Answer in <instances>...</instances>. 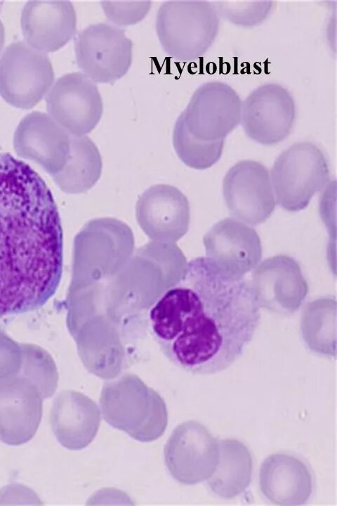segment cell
Masks as SVG:
<instances>
[{"mask_svg":"<svg viewBox=\"0 0 337 506\" xmlns=\"http://www.w3.org/2000/svg\"><path fill=\"white\" fill-rule=\"evenodd\" d=\"M5 39V30L4 26L0 20V52L3 48Z\"/></svg>","mask_w":337,"mask_h":506,"instance_id":"obj_24","label":"cell"},{"mask_svg":"<svg viewBox=\"0 0 337 506\" xmlns=\"http://www.w3.org/2000/svg\"><path fill=\"white\" fill-rule=\"evenodd\" d=\"M51 60L24 41L11 44L0 58V95L10 105L30 109L54 82Z\"/></svg>","mask_w":337,"mask_h":506,"instance_id":"obj_6","label":"cell"},{"mask_svg":"<svg viewBox=\"0 0 337 506\" xmlns=\"http://www.w3.org/2000/svg\"><path fill=\"white\" fill-rule=\"evenodd\" d=\"M102 168V158L93 141L86 135H71L68 160L63 169L52 177L62 191L81 193L95 184Z\"/></svg>","mask_w":337,"mask_h":506,"instance_id":"obj_20","label":"cell"},{"mask_svg":"<svg viewBox=\"0 0 337 506\" xmlns=\"http://www.w3.org/2000/svg\"><path fill=\"white\" fill-rule=\"evenodd\" d=\"M100 409L108 424L141 442L158 439L168 424L165 401L136 377L106 384L100 394Z\"/></svg>","mask_w":337,"mask_h":506,"instance_id":"obj_3","label":"cell"},{"mask_svg":"<svg viewBox=\"0 0 337 506\" xmlns=\"http://www.w3.org/2000/svg\"><path fill=\"white\" fill-rule=\"evenodd\" d=\"M173 145L178 157L187 166L206 169L220 160L224 140L204 141L196 138L187 129L180 114L173 128Z\"/></svg>","mask_w":337,"mask_h":506,"instance_id":"obj_21","label":"cell"},{"mask_svg":"<svg viewBox=\"0 0 337 506\" xmlns=\"http://www.w3.org/2000/svg\"><path fill=\"white\" fill-rule=\"evenodd\" d=\"M101 412L97 403L75 391H65L55 400L52 424L62 445L70 450H80L91 443L97 434Z\"/></svg>","mask_w":337,"mask_h":506,"instance_id":"obj_18","label":"cell"},{"mask_svg":"<svg viewBox=\"0 0 337 506\" xmlns=\"http://www.w3.org/2000/svg\"><path fill=\"white\" fill-rule=\"evenodd\" d=\"M252 467L251 453L242 442L234 439L219 440L218 462L206 480L208 486L218 497L234 498L249 487Z\"/></svg>","mask_w":337,"mask_h":506,"instance_id":"obj_19","label":"cell"},{"mask_svg":"<svg viewBox=\"0 0 337 506\" xmlns=\"http://www.w3.org/2000/svg\"><path fill=\"white\" fill-rule=\"evenodd\" d=\"M260 488L271 502L279 505H300L310 498L313 489L312 474L300 459L286 453H275L263 462L259 474Z\"/></svg>","mask_w":337,"mask_h":506,"instance_id":"obj_16","label":"cell"},{"mask_svg":"<svg viewBox=\"0 0 337 506\" xmlns=\"http://www.w3.org/2000/svg\"><path fill=\"white\" fill-rule=\"evenodd\" d=\"M164 461L172 477L184 485L206 481L218 459V440L200 422L189 420L177 426L164 450Z\"/></svg>","mask_w":337,"mask_h":506,"instance_id":"obj_9","label":"cell"},{"mask_svg":"<svg viewBox=\"0 0 337 506\" xmlns=\"http://www.w3.org/2000/svg\"><path fill=\"white\" fill-rule=\"evenodd\" d=\"M151 4L150 1H100L106 18L120 26L135 25L140 22L148 13Z\"/></svg>","mask_w":337,"mask_h":506,"instance_id":"obj_23","label":"cell"},{"mask_svg":"<svg viewBox=\"0 0 337 506\" xmlns=\"http://www.w3.org/2000/svg\"><path fill=\"white\" fill-rule=\"evenodd\" d=\"M207 257L242 274L260 259L261 247L254 229L232 218L216 223L204 237Z\"/></svg>","mask_w":337,"mask_h":506,"instance_id":"obj_17","label":"cell"},{"mask_svg":"<svg viewBox=\"0 0 337 506\" xmlns=\"http://www.w3.org/2000/svg\"><path fill=\"white\" fill-rule=\"evenodd\" d=\"M77 66L95 83H112L128 71L133 42L117 26L98 22L77 35L74 43Z\"/></svg>","mask_w":337,"mask_h":506,"instance_id":"obj_7","label":"cell"},{"mask_svg":"<svg viewBox=\"0 0 337 506\" xmlns=\"http://www.w3.org/2000/svg\"><path fill=\"white\" fill-rule=\"evenodd\" d=\"M223 193L232 215L250 225L265 221L275 207L269 171L257 161L233 165L224 177Z\"/></svg>","mask_w":337,"mask_h":506,"instance_id":"obj_12","label":"cell"},{"mask_svg":"<svg viewBox=\"0 0 337 506\" xmlns=\"http://www.w3.org/2000/svg\"><path fill=\"white\" fill-rule=\"evenodd\" d=\"M136 216L139 225L150 236L177 239L188 229L190 205L177 188L155 185L139 197Z\"/></svg>","mask_w":337,"mask_h":506,"instance_id":"obj_15","label":"cell"},{"mask_svg":"<svg viewBox=\"0 0 337 506\" xmlns=\"http://www.w3.org/2000/svg\"><path fill=\"white\" fill-rule=\"evenodd\" d=\"M25 43L43 53L54 52L75 34L77 15L70 1H31L21 14Z\"/></svg>","mask_w":337,"mask_h":506,"instance_id":"obj_14","label":"cell"},{"mask_svg":"<svg viewBox=\"0 0 337 506\" xmlns=\"http://www.w3.org/2000/svg\"><path fill=\"white\" fill-rule=\"evenodd\" d=\"M271 174L278 204L288 212H297L305 209L328 183L329 168L319 147L299 142L278 156Z\"/></svg>","mask_w":337,"mask_h":506,"instance_id":"obj_5","label":"cell"},{"mask_svg":"<svg viewBox=\"0 0 337 506\" xmlns=\"http://www.w3.org/2000/svg\"><path fill=\"white\" fill-rule=\"evenodd\" d=\"M46 102L48 115L73 136L91 132L103 112L97 85L81 72L59 77L48 92Z\"/></svg>","mask_w":337,"mask_h":506,"instance_id":"obj_10","label":"cell"},{"mask_svg":"<svg viewBox=\"0 0 337 506\" xmlns=\"http://www.w3.org/2000/svg\"><path fill=\"white\" fill-rule=\"evenodd\" d=\"M62 264L51 190L27 164L0 153V317L44 306L59 286Z\"/></svg>","mask_w":337,"mask_h":506,"instance_id":"obj_2","label":"cell"},{"mask_svg":"<svg viewBox=\"0 0 337 506\" xmlns=\"http://www.w3.org/2000/svg\"><path fill=\"white\" fill-rule=\"evenodd\" d=\"M242 100L226 83L200 85L181 115L188 131L204 141L224 140L241 122Z\"/></svg>","mask_w":337,"mask_h":506,"instance_id":"obj_8","label":"cell"},{"mask_svg":"<svg viewBox=\"0 0 337 506\" xmlns=\"http://www.w3.org/2000/svg\"><path fill=\"white\" fill-rule=\"evenodd\" d=\"M219 15L208 1H166L159 7L155 28L164 51L189 62L202 56L219 30Z\"/></svg>","mask_w":337,"mask_h":506,"instance_id":"obj_4","label":"cell"},{"mask_svg":"<svg viewBox=\"0 0 337 506\" xmlns=\"http://www.w3.org/2000/svg\"><path fill=\"white\" fill-rule=\"evenodd\" d=\"M70 142L71 135L48 114L39 111L24 117L13 136L18 155L38 163L52 176L66 164Z\"/></svg>","mask_w":337,"mask_h":506,"instance_id":"obj_13","label":"cell"},{"mask_svg":"<svg viewBox=\"0 0 337 506\" xmlns=\"http://www.w3.org/2000/svg\"><path fill=\"white\" fill-rule=\"evenodd\" d=\"M261 302L251 282L208 257L190 260L151 306V334L175 365L195 375L230 367L259 324Z\"/></svg>","mask_w":337,"mask_h":506,"instance_id":"obj_1","label":"cell"},{"mask_svg":"<svg viewBox=\"0 0 337 506\" xmlns=\"http://www.w3.org/2000/svg\"><path fill=\"white\" fill-rule=\"evenodd\" d=\"M295 119L294 100L286 89L277 84L257 87L242 105L241 121L245 134L262 145H274L284 140Z\"/></svg>","mask_w":337,"mask_h":506,"instance_id":"obj_11","label":"cell"},{"mask_svg":"<svg viewBox=\"0 0 337 506\" xmlns=\"http://www.w3.org/2000/svg\"><path fill=\"white\" fill-rule=\"evenodd\" d=\"M219 16L242 27L262 23L270 14L272 1H216L213 2Z\"/></svg>","mask_w":337,"mask_h":506,"instance_id":"obj_22","label":"cell"}]
</instances>
